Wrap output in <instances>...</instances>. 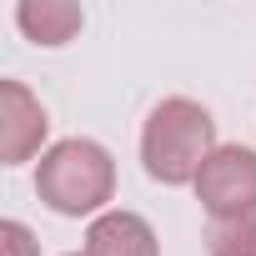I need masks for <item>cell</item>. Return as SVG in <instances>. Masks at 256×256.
<instances>
[{
    "label": "cell",
    "instance_id": "6da1fadb",
    "mask_svg": "<svg viewBox=\"0 0 256 256\" xmlns=\"http://www.w3.org/2000/svg\"><path fill=\"white\" fill-rule=\"evenodd\" d=\"M216 151V120L206 106L171 96L141 126V166L161 186H196L206 156Z\"/></svg>",
    "mask_w": 256,
    "mask_h": 256
},
{
    "label": "cell",
    "instance_id": "7a4b0ae2",
    "mask_svg": "<svg viewBox=\"0 0 256 256\" xmlns=\"http://www.w3.org/2000/svg\"><path fill=\"white\" fill-rule=\"evenodd\" d=\"M36 196L56 216H100L116 196V161L100 141H56L36 166Z\"/></svg>",
    "mask_w": 256,
    "mask_h": 256
},
{
    "label": "cell",
    "instance_id": "3957f363",
    "mask_svg": "<svg viewBox=\"0 0 256 256\" xmlns=\"http://www.w3.org/2000/svg\"><path fill=\"white\" fill-rule=\"evenodd\" d=\"M196 201L211 221H236L256 211V151L251 146H216L196 176Z\"/></svg>",
    "mask_w": 256,
    "mask_h": 256
},
{
    "label": "cell",
    "instance_id": "277c9868",
    "mask_svg": "<svg viewBox=\"0 0 256 256\" xmlns=\"http://www.w3.org/2000/svg\"><path fill=\"white\" fill-rule=\"evenodd\" d=\"M50 131L46 120V106L20 86V80H0V161L6 166H20L40 151Z\"/></svg>",
    "mask_w": 256,
    "mask_h": 256
},
{
    "label": "cell",
    "instance_id": "5b68a950",
    "mask_svg": "<svg viewBox=\"0 0 256 256\" xmlns=\"http://www.w3.org/2000/svg\"><path fill=\"white\" fill-rule=\"evenodd\" d=\"M86 256H161V241L136 211H100L86 226Z\"/></svg>",
    "mask_w": 256,
    "mask_h": 256
},
{
    "label": "cell",
    "instance_id": "8992f818",
    "mask_svg": "<svg viewBox=\"0 0 256 256\" xmlns=\"http://www.w3.org/2000/svg\"><path fill=\"white\" fill-rule=\"evenodd\" d=\"M16 26L36 46H66V40L80 36L86 16H80V6H70V0H20L16 6Z\"/></svg>",
    "mask_w": 256,
    "mask_h": 256
},
{
    "label": "cell",
    "instance_id": "52a82bcc",
    "mask_svg": "<svg viewBox=\"0 0 256 256\" xmlns=\"http://www.w3.org/2000/svg\"><path fill=\"white\" fill-rule=\"evenodd\" d=\"M206 251L211 256H256V211L236 216V221H211Z\"/></svg>",
    "mask_w": 256,
    "mask_h": 256
},
{
    "label": "cell",
    "instance_id": "ba28073f",
    "mask_svg": "<svg viewBox=\"0 0 256 256\" xmlns=\"http://www.w3.org/2000/svg\"><path fill=\"white\" fill-rule=\"evenodd\" d=\"M0 251L6 256H40V246H36L26 221H0Z\"/></svg>",
    "mask_w": 256,
    "mask_h": 256
},
{
    "label": "cell",
    "instance_id": "9c48e42d",
    "mask_svg": "<svg viewBox=\"0 0 256 256\" xmlns=\"http://www.w3.org/2000/svg\"><path fill=\"white\" fill-rule=\"evenodd\" d=\"M70 256H86V251H70Z\"/></svg>",
    "mask_w": 256,
    "mask_h": 256
}]
</instances>
